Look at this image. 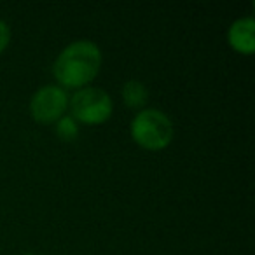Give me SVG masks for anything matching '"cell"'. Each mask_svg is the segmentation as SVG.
Masks as SVG:
<instances>
[{
	"label": "cell",
	"instance_id": "obj_1",
	"mask_svg": "<svg viewBox=\"0 0 255 255\" xmlns=\"http://www.w3.org/2000/svg\"><path fill=\"white\" fill-rule=\"evenodd\" d=\"M102 68V49L91 40L68 44L54 60L53 75L60 88L82 89L96 79Z\"/></svg>",
	"mask_w": 255,
	"mask_h": 255
},
{
	"label": "cell",
	"instance_id": "obj_2",
	"mask_svg": "<svg viewBox=\"0 0 255 255\" xmlns=\"http://www.w3.org/2000/svg\"><path fill=\"white\" fill-rule=\"evenodd\" d=\"M129 133L142 149L163 150L171 143L175 129L171 119L164 112L157 109H142L133 117Z\"/></svg>",
	"mask_w": 255,
	"mask_h": 255
},
{
	"label": "cell",
	"instance_id": "obj_3",
	"mask_svg": "<svg viewBox=\"0 0 255 255\" xmlns=\"http://www.w3.org/2000/svg\"><path fill=\"white\" fill-rule=\"evenodd\" d=\"M70 114L77 123L96 126L110 119L114 112V102L110 95L102 88H82L68 100Z\"/></svg>",
	"mask_w": 255,
	"mask_h": 255
},
{
	"label": "cell",
	"instance_id": "obj_4",
	"mask_svg": "<svg viewBox=\"0 0 255 255\" xmlns=\"http://www.w3.org/2000/svg\"><path fill=\"white\" fill-rule=\"evenodd\" d=\"M68 95L56 84L42 86L30 100V114L40 124H54L68 109Z\"/></svg>",
	"mask_w": 255,
	"mask_h": 255
},
{
	"label": "cell",
	"instance_id": "obj_5",
	"mask_svg": "<svg viewBox=\"0 0 255 255\" xmlns=\"http://www.w3.org/2000/svg\"><path fill=\"white\" fill-rule=\"evenodd\" d=\"M227 40L229 46L236 53L250 56L255 51V21L252 16L240 18L231 25L227 32Z\"/></svg>",
	"mask_w": 255,
	"mask_h": 255
},
{
	"label": "cell",
	"instance_id": "obj_6",
	"mask_svg": "<svg viewBox=\"0 0 255 255\" xmlns=\"http://www.w3.org/2000/svg\"><path fill=\"white\" fill-rule=\"evenodd\" d=\"M123 102L128 109H143L145 103L149 102V89L143 82L140 81H128L123 86Z\"/></svg>",
	"mask_w": 255,
	"mask_h": 255
},
{
	"label": "cell",
	"instance_id": "obj_7",
	"mask_svg": "<svg viewBox=\"0 0 255 255\" xmlns=\"http://www.w3.org/2000/svg\"><path fill=\"white\" fill-rule=\"evenodd\" d=\"M54 131H56L58 138L63 142H74L79 136V123L72 116H63L61 119H58Z\"/></svg>",
	"mask_w": 255,
	"mask_h": 255
},
{
	"label": "cell",
	"instance_id": "obj_8",
	"mask_svg": "<svg viewBox=\"0 0 255 255\" xmlns=\"http://www.w3.org/2000/svg\"><path fill=\"white\" fill-rule=\"evenodd\" d=\"M9 42H11V28L4 19H0V53L7 49Z\"/></svg>",
	"mask_w": 255,
	"mask_h": 255
}]
</instances>
